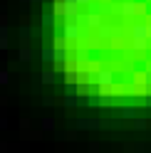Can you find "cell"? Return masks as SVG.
<instances>
[{
    "label": "cell",
    "mask_w": 151,
    "mask_h": 153,
    "mask_svg": "<svg viewBox=\"0 0 151 153\" xmlns=\"http://www.w3.org/2000/svg\"><path fill=\"white\" fill-rule=\"evenodd\" d=\"M149 30H151V25L136 22L134 27H131V37H134V40H149Z\"/></svg>",
    "instance_id": "5"
},
{
    "label": "cell",
    "mask_w": 151,
    "mask_h": 153,
    "mask_svg": "<svg viewBox=\"0 0 151 153\" xmlns=\"http://www.w3.org/2000/svg\"><path fill=\"white\" fill-rule=\"evenodd\" d=\"M5 45H7V30L5 25H0V50H5Z\"/></svg>",
    "instance_id": "11"
},
{
    "label": "cell",
    "mask_w": 151,
    "mask_h": 153,
    "mask_svg": "<svg viewBox=\"0 0 151 153\" xmlns=\"http://www.w3.org/2000/svg\"><path fill=\"white\" fill-rule=\"evenodd\" d=\"M87 25H89V30H102V15L99 13H89L87 15Z\"/></svg>",
    "instance_id": "8"
},
{
    "label": "cell",
    "mask_w": 151,
    "mask_h": 153,
    "mask_svg": "<svg viewBox=\"0 0 151 153\" xmlns=\"http://www.w3.org/2000/svg\"><path fill=\"white\" fill-rule=\"evenodd\" d=\"M42 82H45V84H52V82H55V72H50V69L42 72Z\"/></svg>",
    "instance_id": "15"
},
{
    "label": "cell",
    "mask_w": 151,
    "mask_h": 153,
    "mask_svg": "<svg viewBox=\"0 0 151 153\" xmlns=\"http://www.w3.org/2000/svg\"><path fill=\"white\" fill-rule=\"evenodd\" d=\"M134 126H136V131H144L146 128V121L144 119H134Z\"/></svg>",
    "instance_id": "17"
},
{
    "label": "cell",
    "mask_w": 151,
    "mask_h": 153,
    "mask_svg": "<svg viewBox=\"0 0 151 153\" xmlns=\"http://www.w3.org/2000/svg\"><path fill=\"white\" fill-rule=\"evenodd\" d=\"M79 7L77 3H67V0H55V5H52V13L57 15V17H67V15H77L79 13Z\"/></svg>",
    "instance_id": "1"
},
{
    "label": "cell",
    "mask_w": 151,
    "mask_h": 153,
    "mask_svg": "<svg viewBox=\"0 0 151 153\" xmlns=\"http://www.w3.org/2000/svg\"><path fill=\"white\" fill-rule=\"evenodd\" d=\"M0 84H7V72L0 69Z\"/></svg>",
    "instance_id": "19"
},
{
    "label": "cell",
    "mask_w": 151,
    "mask_h": 153,
    "mask_svg": "<svg viewBox=\"0 0 151 153\" xmlns=\"http://www.w3.org/2000/svg\"><path fill=\"white\" fill-rule=\"evenodd\" d=\"M17 57H20L22 62H30V57H32V52L27 50V47H22V50H20V54H17Z\"/></svg>",
    "instance_id": "14"
},
{
    "label": "cell",
    "mask_w": 151,
    "mask_h": 153,
    "mask_svg": "<svg viewBox=\"0 0 151 153\" xmlns=\"http://www.w3.org/2000/svg\"><path fill=\"white\" fill-rule=\"evenodd\" d=\"M62 35L67 37V40H79V37L84 35V30L77 25V22H64V27H62Z\"/></svg>",
    "instance_id": "4"
},
{
    "label": "cell",
    "mask_w": 151,
    "mask_h": 153,
    "mask_svg": "<svg viewBox=\"0 0 151 153\" xmlns=\"http://www.w3.org/2000/svg\"><path fill=\"white\" fill-rule=\"evenodd\" d=\"M79 79H82V74H79L77 69H70L67 74H64V82H67V84H70V87H74V84H77Z\"/></svg>",
    "instance_id": "9"
},
{
    "label": "cell",
    "mask_w": 151,
    "mask_h": 153,
    "mask_svg": "<svg viewBox=\"0 0 151 153\" xmlns=\"http://www.w3.org/2000/svg\"><path fill=\"white\" fill-rule=\"evenodd\" d=\"M144 104H146V106H151V91L144 94Z\"/></svg>",
    "instance_id": "20"
},
{
    "label": "cell",
    "mask_w": 151,
    "mask_h": 153,
    "mask_svg": "<svg viewBox=\"0 0 151 153\" xmlns=\"http://www.w3.org/2000/svg\"><path fill=\"white\" fill-rule=\"evenodd\" d=\"M55 17H57L55 13H52V15H42V25H45V27H52V25H55Z\"/></svg>",
    "instance_id": "12"
},
{
    "label": "cell",
    "mask_w": 151,
    "mask_h": 153,
    "mask_svg": "<svg viewBox=\"0 0 151 153\" xmlns=\"http://www.w3.org/2000/svg\"><path fill=\"white\" fill-rule=\"evenodd\" d=\"M67 59V37L57 35L55 37V62H64Z\"/></svg>",
    "instance_id": "2"
},
{
    "label": "cell",
    "mask_w": 151,
    "mask_h": 153,
    "mask_svg": "<svg viewBox=\"0 0 151 153\" xmlns=\"http://www.w3.org/2000/svg\"><path fill=\"white\" fill-rule=\"evenodd\" d=\"M121 15H144L146 13V3H121Z\"/></svg>",
    "instance_id": "3"
},
{
    "label": "cell",
    "mask_w": 151,
    "mask_h": 153,
    "mask_svg": "<svg viewBox=\"0 0 151 153\" xmlns=\"http://www.w3.org/2000/svg\"><path fill=\"white\" fill-rule=\"evenodd\" d=\"M121 116H124V119H136V111L131 106H126V109H121Z\"/></svg>",
    "instance_id": "13"
},
{
    "label": "cell",
    "mask_w": 151,
    "mask_h": 153,
    "mask_svg": "<svg viewBox=\"0 0 151 153\" xmlns=\"http://www.w3.org/2000/svg\"><path fill=\"white\" fill-rule=\"evenodd\" d=\"M114 82V72L111 69H99L97 72V84H111Z\"/></svg>",
    "instance_id": "7"
},
{
    "label": "cell",
    "mask_w": 151,
    "mask_h": 153,
    "mask_svg": "<svg viewBox=\"0 0 151 153\" xmlns=\"http://www.w3.org/2000/svg\"><path fill=\"white\" fill-rule=\"evenodd\" d=\"M40 54H42V62H55V47H45Z\"/></svg>",
    "instance_id": "10"
},
{
    "label": "cell",
    "mask_w": 151,
    "mask_h": 153,
    "mask_svg": "<svg viewBox=\"0 0 151 153\" xmlns=\"http://www.w3.org/2000/svg\"><path fill=\"white\" fill-rule=\"evenodd\" d=\"M149 3H151V0H149Z\"/></svg>",
    "instance_id": "22"
},
{
    "label": "cell",
    "mask_w": 151,
    "mask_h": 153,
    "mask_svg": "<svg viewBox=\"0 0 151 153\" xmlns=\"http://www.w3.org/2000/svg\"><path fill=\"white\" fill-rule=\"evenodd\" d=\"M42 128H45V131H52V128H55V121H52V119H42Z\"/></svg>",
    "instance_id": "16"
},
{
    "label": "cell",
    "mask_w": 151,
    "mask_h": 153,
    "mask_svg": "<svg viewBox=\"0 0 151 153\" xmlns=\"http://www.w3.org/2000/svg\"><path fill=\"white\" fill-rule=\"evenodd\" d=\"M27 37H30V30H27V27H22V30H20V40L25 42V40H27Z\"/></svg>",
    "instance_id": "18"
},
{
    "label": "cell",
    "mask_w": 151,
    "mask_h": 153,
    "mask_svg": "<svg viewBox=\"0 0 151 153\" xmlns=\"http://www.w3.org/2000/svg\"><path fill=\"white\" fill-rule=\"evenodd\" d=\"M77 3H79V5H89V0H77Z\"/></svg>",
    "instance_id": "21"
},
{
    "label": "cell",
    "mask_w": 151,
    "mask_h": 153,
    "mask_svg": "<svg viewBox=\"0 0 151 153\" xmlns=\"http://www.w3.org/2000/svg\"><path fill=\"white\" fill-rule=\"evenodd\" d=\"M77 128H82V131H94V128H102V121H97V119H79V121H77Z\"/></svg>",
    "instance_id": "6"
}]
</instances>
